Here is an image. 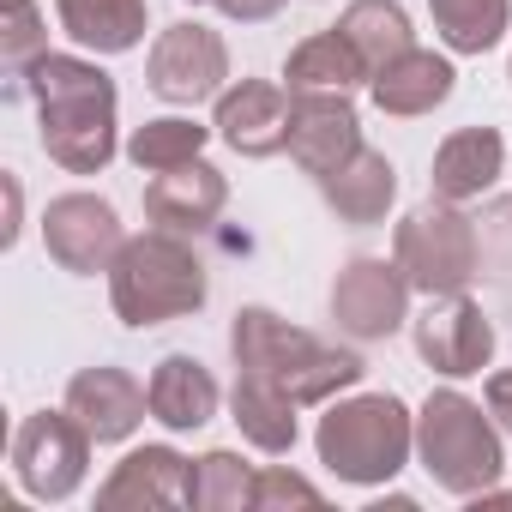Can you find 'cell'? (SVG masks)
Listing matches in <instances>:
<instances>
[{"mask_svg": "<svg viewBox=\"0 0 512 512\" xmlns=\"http://www.w3.org/2000/svg\"><path fill=\"white\" fill-rule=\"evenodd\" d=\"M37 103L43 151L67 175H97L115 157V79L79 55H43L25 85Z\"/></svg>", "mask_w": 512, "mask_h": 512, "instance_id": "cell-1", "label": "cell"}, {"mask_svg": "<svg viewBox=\"0 0 512 512\" xmlns=\"http://www.w3.org/2000/svg\"><path fill=\"white\" fill-rule=\"evenodd\" d=\"M229 356H235V368L272 380V386L290 392L296 404H326L332 392H344V386L362 380V356H356V350L320 344L314 332L278 320L272 308H241V314H235V326H229Z\"/></svg>", "mask_w": 512, "mask_h": 512, "instance_id": "cell-2", "label": "cell"}, {"mask_svg": "<svg viewBox=\"0 0 512 512\" xmlns=\"http://www.w3.org/2000/svg\"><path fill=\"white\" fill-rule=\"evenodd\" d=\"M109 296H115V314L139 332L199 314L205 308V260L175 229L133 235V241H121L115 266H109Z\"/></svg>", "mask_w": 512, "mask_h": 512, "instance_id": "cell-3", "label": "cell"}, {"mask_svg": "<svg viewBox=\"0 0 512 512\" xmlns=\"http://www.w3.org/2000/svg\"><path fill=\"white\" fill-rule=\"evenodd\" d=\"M314 446H320V464L338 482H392L410 464L416 422H410V410L392 392H368V398L332 404L320 416Z\"/></svg>", "mask_w": 512, "mask_h": 512, "instance_id": "cell-4", "label": "cell"}, {"mask_svg": "<svg viewBox=\"0 0 512 512\" xmlns=\"http://www.w3.org/2000/svg\"><path fill=\"white\" fill-rule=\"evenodd\" d=\"M416 452H422V470L446 494H482L506 470L494 422L464 392H434L422 404V416H416Z\"/></svg>", "mask_w": 512, "mask_h": 512, "instance_id": "cell-5", "label": "cell"}, {"mask_svg": "<svg viewBox=\"0 0 512 512\" xmlns=\"http://www.w3.org/2000/svg\"><path fill=\"white\" fill-rule=\"evenodd\" d=\"M392 260L410 278V290H422V296H458L476 278V223L452 199H434V205H422V211H410L398 223Z\"/></svg>", "mask_w": 512, "mask_h": 512, "instance_id": "cell-6", "label": "cell"}, {"mask_svg": "<svg viewBox=\"0 0 512 512\" xmlns=\"http://www.w3.org/2000/svg\"><path fill=\"white\" fill-rule=\"evenodd\" d=\"M91 464V428L73 410H37L13 434V476L31 500H67L85 482Z\"/></svg>", "mask_w": 512, "mask_h": 512, "instance_id": "cell-7", "label": "cell"}, {"mask_svg": "<svg viewBox=\"0 0 512 512\" xmlns=\"http://www.w3.org/2000/svg\"><path fill=\"white\" fill-rule=\"evenodd\" d=\"M121 241H127V235H121V217H115V205L97 199V193H61V199H49V211H43V247L55 253L61 272H79V278L109 272L115 253H121Z\"/></svg>", "mask_w": 512, "mask_h": 512, "instance_id": "cell-8", "label": "cell"}, {"mask_svg": "<svg viewBox=\"0 0 512 512\" xmlns=\"http://www.w3.org/2000/svg\"><path fill=\"white\" fill-rule=\"evenodd\" d=\"M229 79V49L217 31L181 19L157 37L151 61H145V85L163 97V103H205L217 97V85Z\"/></svg>", "mask_w": 512, "mask_h": 512, "instance_id": "cell-9", "label": "cell"}, {"mask_svg": "<svg viewBox=\"0 0 512 512\" xmlns=\"http://www.w3.org/2000/svg\"><path fill=\"white\" fill-rule=\"evenodd\" d=\"M404 308H410V278L398 272V260H350L332 284V320L362 344L392 338L404 326Z\"/></svg>", "mask_w": 512, "mask_h": 512, "instance_id": "cell-10", "label": "cell"}, {"mask_svg": "<svg viewBox=\"0 0 512 512\" xmlns=\"http://www.w3.org/2000/svg\"><path fill=\"white\" fill-rule=\"evenodd\" d=\"M416 350L434 374L446 380H464V374H482L488 356H494V326L488 314L458 290V296H428V314L416 320Z\"/></svg>", "mask_w": 512, "mask_h": 512, "instance_id": "cell-11", "label": "cell"}, {"mask_svg": "<svg viewBox=\"0 0 512 512\" xmlns=\"http://www.w3.org/2000/svg\"><path fill=\"white\" fill-rule=\"evenodd\" d=\"M362 151V121L350 91H290V157L320 181Z\"/></svg>", "mask_w": 512, "mask_h": 512, "instance_id": "cell-12", "label": "cell"}, {"mask_svg": "<svg viewBox=\"0 0 512 512\" xmlns=\"http://www.w3.org/2000/svg\"><path fill=\"white\" fill-rule=\"evenodd\" d=\"M217 133L241 157H278L290 145V85L272 79H241L217 97Z\"/></svg>", "mask_w": 512, "mask_h": 512, "instance_id": "cell-13", "label": "cell"}, {"mask_svg": "<svg viewBox=\"0 0 512 512\" xmlns=\"http://www.w3.org/2000/svg\"><path fill=\"white\" fill-rule=\"evenodd\" d=\"M103 512H127V506H193V458H181L175 446H139L115 464V476L97 488Z\"/></svg>", "mask_w": 512, "mask_h": 512, "instance_id": "cell-14", "label": "cell"}, {"mask_svg": "<svg viewBox=\"0 0 512 512\" xmlns=\"http://www.w3.org/2000/svg\"><path fill=\"white\" fill-rule=\"evenodd\" d=\"M229 205V181L211 169V163H181V169H163L151 187H145V217L157 229H175V235H199L223 217Z\"/></svg>", "mask_w": 512, "mask_h": 512, "instance_id": "cell-15", "label": "cell"}, {"mask_svg": "<svg viewBox=\"0 0 512 512\" xmlns=\"http://www.w3.org/2000/svg\"><path fill=\"white\" fill-rule=\"evenodd\" d=\"M67 410L91 428L97 446H109V440H127V434L145 422L151 392H145L127 368H85V374H73V386H67Z\"/></svg>", "mask_w": 512, "mask_h": 512, "instance_id": "cell-16", "label": "cell"}, {"mask_svg": "<svg viewBox=\"0 0 512 512\" xmlns=\"http://www.w3.org/2000/svg\"><path fill=\"white\" fill-rule=\"evenodd\" d=\"M500 163H506V139L494 133V127H458L440 151H434V199H476V193H488L494 187V175H500Z\"/></svg>", "mask_w": 512, "mask_h": 512, "instance_id": "cell-17", "label": "cell"}, {"mask_svg": "<svg viewBox=\"0 0 512 512\" xmlns=\"http://www.w3.org/2000/svg\"><path fill=\"white\" fill-rule=\"evenodd\" d=\"M320 193L326 205L344 217V223H380L398 199V169L386 163V151H356L350 163H338L332 175H320Z\"/></svg>", "mask_w": 512, "mask_h": 512, "instance_id": "cell-18", "label": "cell"}, {"mask_svg": "<svg viewBox=\"0 0 512 512\" xmlns=\"http://www.w3.org/2000/svg\"><path fill=\"white\" fill-rule=\"evenodd\" d=\"M145 392H151V416H157L163 428H175V434L205 428V422L217 416V380H211V368L193 362V356H163Z\"/></svg>", "mask_w": 512, "mask_h": 512, "instance_id": "cell-19", "label": "cell"}, {"mask_svg": "<svg viewBox=\"0 0 512 512\" xmlns=\"http://www.w3.org/2000/svg\"><path fill=\"white\" fill-rule=\"evenodd\" d=\"M229 410H235V428L260 446V452H290L296 446V398L278 392L272 380L235 368V392H229Z\"/></svg>", "mask_w": 512, "mask_h": 512, "instance_id": "cell-20", "label": "cell"}, {"mask_svg": "<svg viewBox=\"0 0 512 512\" xmlns=\"http://www.w3.org/2000/svg\"><path fill=\"white\" fill-rule=\"evenodd\" d=\"M452 79H458L452 61H440L428 49H410L386 73H374V103L386 115H428V109H440L452 97Z\"/></svg>", "mask_w": 512, "mask_h": 512, "instance_id": "cell-21", "label": "cell"}, {"mask_svg": "<svg viewBox=\"0 0 512 512\" xmlns=\"http://www.w3.org/2000/svg\"><path fill=\"white\" fill-rule=\"evenodd\" d=\"M55 13L61 31L97 55H127L145 37V0H55Z\"/></svg>", "mask_w": 512, "mask_h": 512, "instance_id": "cell-22", "label": "cell"}, {"mask_svg": "<svg viewBox=\"0 0 512 512\" xmlns=\"http://www.w3.org/2000/svg\"><path fill=\"white\" fill-rule=\"evenodd\" d=\"M338 31H344V37H350V49L362 55L368 79H374V73H386L398 55H410V49H416L410 13L398 7V0H350L344 19H338Z\"/></svg>", "mask_w": 512, "mask_h": 512, "instance_id": "cell-23", "label": "cell"}, {"mask_svg": "<svg viewBox=\"0 0 512 512\" xmlns=\"http://www.w3.org/2000/svg\"><path fill=\"white\" fill-rule=\"evenodd\" d=\"M362 79H368V67H362V55L350 49L344 31H320V37L296 43L290 61H284L290 91H356Z\"/></svg>", "mask_w": 512, "mask_h": 512, "instance_id": "cell-24", "label": "cell"}, {"mask_svg": "<svg viewBox=\"0 0 512 512\" xmlns=\"http://www.w3.org/2000/svg\"><path fill=\"white\" fill-rule=\"evenodd\" d=\"M428 13H434V31L446 37V49L482 55V49L500 43L512 0H428Z\"/></svg>", "mask_w": 512, "mask_h": 512, "instance_id": "cell-25", "label": "cell"}, {"mask_svg": "<svg viewBox=\"0 0 512 512\" xmlns=\"http://www.w3.org/2000/svg\"><path fill=\"white\" fill-rule=\"evenodd\" d=\"M199 151H205V127H199V121H181V115L145 121V127L127 139V157H133L139 169H151V175L181 169V163H193Z\"/></svg>", "mask_w": 512, "mask_h": 512, "instance_id": "cell-26", "label": "cell"}, {"mask_svg": "<svg viewBox=\"0 0 512 512\" xmlns=\"http://www.w3.org/2000/svg\"><path fill=\"white\" fill-rule=\"evenodd\" d=\"M253 476L235 452H205L193 464V506L205 512H235V506H253Z\"/></svg>", "mask_w": 512, "mask_h": 512, "instance_id": "cell-27", "label": "cell"}, {"mask_svg": "<svg viewBox=\"0 0 512 512\" xmlns=\"http://www.w3.org/2000/svg\"><path fill=\"white\" fill-rule=\"evenodd\" d=\"M49 55L43 43V19H37V0H7V25H0V61H7V79H13V97L25 85V73Z\"/></svg>", "mask_w": 512, "mask_h": 512, "instance_id": "cell-28", "label": "cell"}, {"mask_svg": "<svg viewBox=\"0 0 512 512\" xmlns=\"http://www.w3.org/2000/svg\"><path fill=\"white\" fill-rule=\"evenodd\" d=\"M253 506H320V488L284 464H266L253 476Z\"/></svg>", "mask_w": 512, "mask_h": 512, "instance_id": "cell-29", "label": "cell"}, {"mask_svg": "<svg viewBox=\"0 0 512 512\" xmlns=\"http://www.w3.org/2000/svg\"><path fill=\"white\" fill-rule=\"evenodd\" d=\"M217 13L235 19V25H260V19H278L284 0H217Z\"/></svg>", "mask_w": 512, "mask_h": 512, "instance_id": "cell-30", "label": "cell"}, {"mask_svg": "<svg viewBox=\"0 0 512 512\" xmlns=\"http://www.w3.org/2000/svg\"><path fill=\"white\" fill-rule=\"evenodd\" d=\"M488 416H500V428L512 434V368H500L488 380Z\"/></svg>", "mask_w": 512, "mask_h": 512, "instance_id": "cell-31", "label": "cell"}]
</instances>
